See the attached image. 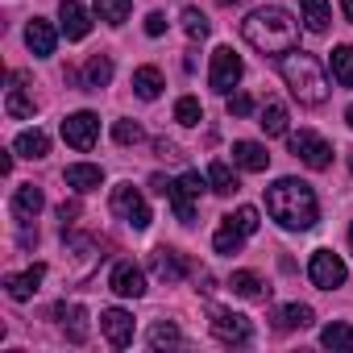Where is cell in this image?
Wrapping results in <instances>:
<instances>
[{
    "mask_svg": "<svg viewBox=\"0 0 353 353\" xmlns=\"http://www.w3.org/2000/svg\"><path fill=\"white\" fill-rule=\"evenodd\" d=\"M241 34L258 54H287L299 42V21L279 5H266V9H254L241 21Z\"/></svg>",
    "mask_w": 353,
    "mask_h": 353,
    "instance_id": "cell-1",
    "label": "cell"
},
{
    "mask_svg": "<svg viewBox=\"0 0 353 353\" xmlns=\"http://www.w3.org/2000/svg\"><path fill=\"white\" fill-rule=\"evenodd\" d=\"M266 212L291 229V233H303L316 225L320 216V204H316V192L303 183V179H279L274 188H266Z\"/></svg>",
    "mask_w": 353,
    "mask_h": 353,
    "instance_id": "cell-2",
    "label": "cell"
},
{
    "mask_svg": "<svg viewBox=\"0 0 353 353\" xmlns=\"http://www.w3.org/2000/svg\"><path fill=\"white\" fill-rule=\"evenodd\" d=\"M279 71H283V83L291 88V96H295L299 104L316 108V104L328 100L324 67H320L312 54H303V50H287V54H279Z\"/></svg>",
    "mask_w": 353,
    "mask_h": 353,
    "instance_id": "cell-3",
    "label": "cell"
},
{
    "mask_svg": "<svg viewBox=\"0 0 353 353\" xmlns=\"http://www.w3.org/2000/svg\"><path fill=\"white\" fill-rule=\"evenodd\" d=\"M204 188H208V179H200V170H188V174H179V179L170 183L166 200H170L179 225H196V200L204 196Z\"/></svg>",
    "mask_w": 353,
    "mask_h": 353,
    "instance_id": "cell-4",
    "label": "cell"
},
{
    "mask_svg": "<svg viewBox=\"0 0 353 353\" xmlns=\"http://www.w3.org/2000/svg\"><path fill=\"white\" fill-rule=\"evenodd\" d=\"M287 145H291V154H295L303 166H312V170H328V166H332V145H328L320 133H312V129L287 133Z\"/></svg>",
    "mask_w": 353,
    "mask_h": 353,
    "instance_id": "cell-5",
    "label": "cell"
},
{
    "mask_svg": "<svg viewBox=\"0 0 353 353\" xmlns=\"http://www.w3.org/2000/svg\"><path fill=\"white\" fill-rule=\"evenodd\" d=\"M112 216H121L125 225H133V229H150V204L141 200V192L133 188V183H121V188H112Z\"/></svg>",
    "mask_w": 353,
    "mask_h": 353,
    "instance_id": "cell-6",
    "label": "cell"
},
{
    "mask_svg": "<svg viewBox=\"0 0 353 353\" xmlns=\"http://www.w3.org/2000/svg\"><path fill=\"white\" fill-rule=\"evenodd\" d=\"M241 59L229 50V46H216L212 50V71H208V83H212V92H221V96H229L237 83H241Z\"/></svg>",
    "mask_w": 353,
    "mask_h": 353,
    "instance_id": "cell-7",
    "label": "cell"
},
{
    "mask_svg": "<svg viewBox=\"0 0 353 353\" xmlns=\"http://www.w3.org/2000/svg\"><path fill=\"white\" fill-rule=\"evenodd\" d=\"M307 279H312L320 291H332V287H341V283L349 279V270H345V262H341L332 250H316L312 262H307Z\"/></svg>",
    "mask_w": 353,
    "mask_h": 353,
    "instance_id": "cell-8",
    "label": "cell"
},
{
    "mask_svg": "<svg viewBox=\"0 0 353 353\" xmlns=\"http://www.w3.org/2000/svg\"><path fill=\"white\" fill-rule=\"evenodd\" d=\"M212 336H216L221 345H250V341H254V328H250V320H245L241 312L216 307V312H212Z\"/></svg>",
    "mask_w": 353,
    "mask_h": 353,
    "instance_id": "cell-9",
    "label": "cell"
},
{
    "mask_svg": "<svg viewBox=\"0 0 353 353\" xmlns=\"http://www.w3.org/2000/svg\"><path fill=\"white\" fill-rule=\"evenodd\" d=\"M63 137H67V145H75V150H92L96 137H100V117H96V112H71V117L63 121Z\"/></svg>",
    "mask_w": 353,
    "mask_h": 353,
    "instance_id": "cell-10",
    "label": "cell"
},
{
    "mask_svg": "<svg viewBox=\"0 0 353 353\" xmlns=\"http://www.w3.org/2000/svg\"><path fill=\"white\" fill-rule=\"evenodd\" d=\"M100 332L108 336L112 349H125V345H133V316L125 307H108V312H100Z\"/></svg>",
    "mask_w": 353,
    "mask_h": 353,
    "instance_id": "cell-11",
    "label": "cell"
},
{
    "mask_svg": "<svg viewBox=\"0 0 353 353\" xmlns=\"http://www.w3.org/2000/svg\"><path fill=\"white\" fill-rule=\"evenodd\" d=\"M42 279H46V266H42V262H34V266H30V270H21V274H5V291H9V299L26 303V299H34V295H38Z\"/></svg>",
    "mask_w": 353,
    "mask_h": 353,
    "instance_id": "cell-12",
    "label": "cell"
},
{
    "mask_svg": "<svg viewBox=\"0 0 353 353\" xmlns=\"http://www.w3.org/2000/svg\"><path fill=\"white\" fill-rule=\"evenodd\" d=\"M108 287H112L117 295H125V299H137V295H145V274H141V266H133V262H117Z\"/></svg>",
    "mask_w": 353,
    "mask_h": 353,
    "instance_id": "cell-13",
    "label": "cell"
},
{
    "mask_svg": "<svg viewBox=\"0 0 353 353\" xmlns=\"http://www.w3.org/2000/svg\"><path fill=\"white\" fill-rule=\"evenodd\" d=\"M150 266H154V274L162 279V283H183L188 279V262H183V254L179 250H154V258H150Z\"/></svg>",
    "mask_w": 353,
    "mask_h": 353,
    "instance_id": "cell-14",
    "label": "cell"
},
{
    "mask_svg": "<svg viewBox=\"0 0 353 353\" xmlns=\"http://www.w3.org/2000/svg\"><path fill=\"white\" fill-rule=\"evenodd\" d=\"M59 26H63V34H67L71 42L88 38V30H92V21H88V9L79 5V0H63V5H59Z\"/></svg>",
    "mask_w": 353,
    "mask_h": 353,
    "instance_id": "cell-15",
    "label": "cell"
},
{
    "mask_svg": "<svg viewBox=\"0 0 353 353\" xmlns=\"http://www.w3.org/2000/svg\"><path fill=\"white\" fill-rule=\"evenodd\" d=\"M54 42H59V34H54V26L50 21H42V17H34L30 26H26V46L38 54V59H46V54H54Z\"/></svg>",
    "mask_w": 353,
    "mask_h": 353,
    "instance_id": "cell-16",
    "label": "cell"
},
{
    "mask_svg": "<svg viewBox=\"0 0 353 353\" xmlns=\"http://www.w3.org/2000/svg\"><path fill=\"white\" fill-rule=\"evenodd\" d=\"M233 162H237L241 170H250V174H262V170L270 166V154H266V145H258V141H233Z\"/></svg>",
    "mask_w": 353,
    "mask_h": 353,
    "instance_id": "cell-17",
    "label": "cell"
},
{
    "mask_svg": "<svg viewBox=\"0 0 353 353\" xmlns=\"http://www.w3.org/2000/svg\"><path fill=\"white\" fill-rule=\"evenodd\" d=\"M63 179H67V188H75V192H96V188L104 183V170L92 166V162H75V166L63 170Z\"/></svg>",
    "mask_w": 353,
    "mask_h": 353,
    "instance_id": "cell-18",
    "label": "cell"
},
{
    "mask_svg": "<svg viewBox=\"0 0 353 353\" xmlns=\"http://www.w3.org/2000/svg\"><path fill=\"white\" fill-rule=\"evenodd\" d=\"M108 79H112V59L108 54H92L88 59V67H83V92H100V88H108Z\"/></svg>",
    "mask_w": 353,
    "mask_h": 353,
    "instance_id": "cell-19",
    "label": "cell"
},
{
    "mask_svg": "<svg viewBox=\"0 0 353 353\" xmlns=\"http://www.w3.org/2000/svg\"><path fill=\"white\" fill-rule=\"evenodd\" d=\"M54 316L67 324V336H71L75 345H83V341H88V312H83L79 303H59V307H54Z\"/></svg>",
    "mask_w": 353,
    "mask_h": 353,
    "instance_id": "cell-20",
    "label": "cell"
},
{
    "mask_svg": "<svg viewBox=\"0 0 353 353\" xmlns=\"http://www.w3.org/2000/svg\"><path fill=\"white\" fill-rule=\"evenodd\" d=\"M13 154H21V158H46L50 154V137L42 129H26V133H17Z\"/></svg>",
    "mask_w": 353,
    "mask_h": 353,
    "instance_id": "cell-21",
    "label": "cell"
},
{
    "mask_svg": "<svg viewBox=\"0 0 353 353\" xmlns=\"http://www.w3.org/2000/svg\"><path fill=\"white\" fill-rule=\"evenodd\" d=\"M42 204H46V200H42V192H38L34 183H21V188L13 192V212H17L21 221H34V216L42 212Z\"/></svg>",
    "mask_w": 353,
    "mask_h": 353,
    "instance_id": "cell-22",
    "label": "cell"
},
{
    "mask_svg": "<svg viewBox=\"0 0 353 353\" xmlns=\"http://www.w3.org/2000/svg\"><path fill=\"white\" fill-rule=\"evenodd\" d=\"M303 26L312 30V34H328V26H332V9H328V0H303Z\"/></svg>",
    "mask_w": 353,
    "mask_h": 353,
    "instance_id": "cell-23",
    "label": "cell"
},
{
    "mask_svg": "<svg viewBox=\"0 0 353 353\" xmlns=\"http://www.w3.org/2000/svg\"><path fill=\"white\" fill-rule=\"evenodd\" d=\"M133 92L141 100H158L162 96V71L158 67H137L133 71Z\"/></svg>",
    "mask_w": 353,
    "mask_h": 353,
    "instance_id": "cell-24",
    "label": "cell"
},
{
    "mask_svg": "<svg viewBox=\"0 0 353 353\" xmlns=\"http://www.w3.org/2000/svg\"><path fill=\"white\" fill-rule=\"evenodd\" d=\"M258 125L266 129V137H283L287 133V108L279 100H266L262 112H258Z\"/></svg>",
    "mask_w": 353,
    "mask_h": 353,
    "instance_id": "cell-25",
    "label": "cell"
},
{
    "mask_svg": "<svg viewBox=\"0 0 353 353\" xmlns=\"http://www.w3.org/2000/svg\"><path fill=\"white\" fill-rule=\"evenodd\" d=\"M208 188H212L216 196H233L241 183H237V174H233L229 162H212V166H208Z\"/></svg>",
    "mask_w": 353,
    "mask_h": 353,
    "instance_id": "cell-26",
    "label": "cell"
},
{
    "mask_svg": "<svg viewBox=\"0 0 353 353\" xmlns=\"http://www.w3.org/2000/svg\"><path fill=\"white\" fill-rule=\"evenodd\" d=\"M229 287H233V295H241V299H266V287H262V279H258L254 270H233Z\"/></svg>",
    "mask_w": 353,
    "mask_h": 353,
    "instance_id": "cell-27",
    "label": "cell"
},
{
    "mask_svg": "<svg viewBox=\"0 0 353 353\" xmlns=\"http://www.w3.org/2000/svg\"><path fill=\"white\" fill-rule=\"evenodd\" d=\"M274 320H279V328H307L316 320V312L307 303H287V307L274 312Z\"/></svg>",
    "mask_w": 353,
    "mask_h": 353,
    "instance_id": "cell-28",
    "label": "cell"
},
{
    "mask_svg": "<svg viewBox=\"0 0 353 353\" xmlns=\"http://www.w3.org/2000/svg\"><path fill=\"white\" fill-rule=\"evenodd\" d=\"M212 245H216V254H237V250L245 245V233H241V229H237V225H233V221L225 216V225L216 229V237H212Z\"/></svg>",
    "mask_w": 353,
    "mask_h": 353,
    "instance_id": "cell-29",
    "label": "cell"
},
{
    "mask_svg": "<svg viewBox=\"0 0 353 353\" xmlns=\"http://www.w3.org/2000/svg\"><path fill=\"white\" fill-rule=\"evenodd\" d=\"M320 345L324 349H336V353H353V328L349 324H328L320 332Z\"/></svg>",
    "mask_w": 353,
    "mask_h": 353,
    "instance_id": "cell-30",
    "label": "cell"
},
{
    "mask_svg": "<svg viewBox=\"0 0 353 353\" xmlns=\"http://www.w3.org/2000/svg\"><path fill=\"white\" fill-rule=\"evenodd\" d=\"M328 63H332V79L341 88H353V46H336Z\"/></svg>",
    "mask_w": 353,
    "mask_h": 353,
    "instance_id": "cell-31",
    "label": "cell"
},
{
    "mask_svg": "<svg viewBox=\"0 0 353 353\" xmlns=\"http://www.w3.org/2000/svg\"><path fill=\"white\" fill-rule=\"evenodd\" d=\"M5 112H9L13 121H30V117L38 112V104H34L21 88H9V96H5Z\"/></svg>",
    "mask_w": 353,
    "mask_h": 353,
    "instance_id": "cell-32",
    "label": "cell"
},
{
    "mask_svg": "<svg viewBox=\"0 0 353 353\" xmlns=\"http://www.w3.org/2000/svg\"><path fill=\"white\" fill-rule=\"evenodd\" d=\"M129 9H133V0H96V17L108 26H125Z\"/></svg>",
    "mask_w": 353,
    "mask_h": 353,
    "instance_id": "cell-33",
    "label": "cell"
},
{
    "mask_svg": "<svg viewBox=\"0 0 353 353\" xmlns=\"http://www.w3.org/2000/svg\"><path fill=\"white\" fill-rule=\"evenodd\" d=\"M179 341H183V332L174 328L170 320H158V324L150 328V345H154V349H170V345H179Z\"/></svg>",
    "mask_w": 353,
    "mask_h": 353,
    "instance_id": "cell-34",
    "label": "cell"
},
{
    "mask_svg": "<svg viewBox=\"0 0 353 353\" xmlns=\"http://www.w3.org/2000/svg\"><path fill=\"white\" fill-rule=\"evenodd\" d=\"M183 30H188V38H192V42H204V38L212 34L208 17H204L200 9H183Z\"/></svg>",
    "mask_w": 353,
    "mask_h": 353,
    "instance_id": "cell-35",
    "label": "cell"
},
{
    "mask_svg": "<svg viewBox=\"0 0 353 353\" xmlns=\"http://www.w3.org/2000/svg\"><path fill=\"white\" fill-rule=\"evenodd\" d=\"M174 121H179V125H188V129H192V125H200V121H204V108H200V100H196V96H183L179 104H174Z\"/></svg>",
    "mask_w": 353,
    "mask_h": 353,
    "instance_id": "cell-36",
    "label": "cell"
},
{
    "mask_svg": "<svg viewBox=\"0 0 353 353\" xmlns=\"http://www.w3.org/2000/svg\"><path fill=\"white\" fill-rule=\"evenodd\" d=\"M229 221H233V225H237L245 237H254V233H258V225H262V221H258V208H250V204H245V208H237Z\"/></svg>",
    "mask_w": 353,
    "mask_h": 353,
    "instance_id": "cell-37",
    "label": "cell"
},
{
    "mask_svg": "<svg viewBox=\"0 0 353 353\" xmlns=\"http://www.w3.org/2000/svg\"><path fill=\"white\" fill-rule=\"evenodd\" d=\"M112 137H117L121 145H137V141H141V125H137V121H117V125H112Z\"/></svg>",
    "mask_w": 353,
    "mask_h": 353,
    "instance_id": "cell-38",
    "label": "cell"
},
{
    "mask_svg": "<svg viewBox=\"0 0 353 353\" xmlns=\"http://www.w3.org/2000/svg\"><path fill=\"white\" fill-rule=\"evenodd\" d=\"M229 112H233V117H250V112H254V100H250L245 92H237V96H229Z\"/></svg>",
    "mask_w": 353,
    "mask_h": 353,
    "instance_id": "cell-39",
    "label": "cell"
},
{
    "mask_svg": "<svg viewBox=\"0 0 353 353\" xmlns=\"http://www.w3.org/2000/svg\"><path fill=\"white\" fill-rule=\"evenodd\" d=\"M145 34H150V38H162V34H166V17H162V13H150V17H145Z\"/></svg>",
    "mask_w": 353,
    "mask_h": 353,
    "instance_id": "cell-40",
    "label": "cell"
},
{
    "mask_svg": "<svg viewBox=\"0 0 353 353\" xmlns=\"http://www.w3.org/2000/svg\"><path fill=\"white\" fill-rule=\"evenodd\" d=\"M75 216H79V204H75V200H71V204L63 200V204H59V221L67 225V221H75Z\"/></svg>",
    "mask_w": 353,
    "mask_h": 353,
    "instance_id": "cell-41",
    "label": "cell"
},
{
    "mask_svg": "<svg viewBox=\"0 0 353 353\" xmlns=\"http://www.w3.org/2000/svg\"><path fill=\"white\" fill-rule=\"evenodd\" d=\"M17 241H21V250H34V245H38V229H30V225H26Z\"/></svg>",
    "mask_w": 353,
    "mask_h": 353,
    "instance_id": "cell-42",
    "label": "cell"
},
{
    "mask_svg": "<svg viewBox=\"0 0 353 353\" xmlns=\"http://www.w3.org/2000/svg\"><path fill=\"white\" fill-rule=\"evenodd\" d=\"M150 188H154L158 196H170V179H162V174H154V179H150Z\"/></svg>",
    "mask_w": 353,
    "mask_h": 353,
    "instance_id": "cell-43",
    "label": "cell"
},
{
    "mask_svg": "<svg viewBox=\"0 0 353 353\" xmlns=\"http://www.w3.org/2000/svg\"><path fill=\"white\" fill-rule=\"evenodd\" d=\"M341 13H345V21L353 26V0H341Z\"/></svg>",
    "mask_w": 353,
    "mask_h": 353,
    "instance_id": "cell-44",
    "label": "cell"
},
{
    "mask_svg": "<svg viewBox=\"0 0 353 353\" xmlns=\"http://www.w3.org/2000/svg\"><path fill=\"white\" fill-rule=\"evenodd\" d=\"M345 121H349V129H353V104H349V108H345Z\"/></svg>",
    "mask_w": 353,
    "mask_h": 353,
    "instance_id": "cell-45",
    "label": "cell"
},
{
    "mask_svg": "<svg viewBox=\"0 0 353 353\" xmlns=\"http://www.w3.org/2000/svg\"><path fill=\"white\" fill-rule=\"evenodd\" d=\"M216 5H225V9H229V5H237V0H216Z\"/></svg>",
    "mask_w": 353,
    "mask_h": 353,
    "instance_id": "cell-46",
    "label": "cell"
},
{
    "mask_svg": "<svg viewBox=\"0 0 353 353\" xmlns=\"http://www.w3.org/2000/svg\"><path fill=\"white\" fill-rule=\"evenodd\" d=\"M349 245H353V225H349Z\"/></svg>",
    "mask_w": 353,
    "mask_h": 353,
    "instance_id": "cell-47",
    "label": "cell"
},
{
    "mask_svg": "<svg viewBox=\"0 0 353 353\" xmlns=\"http://www.w3.org/2000/svg\"><path fill=\"white\" fill-rule=\"evenodd\" d=\"M349 170H353V154H349Z\"/></svg>",
    "mask_w": 353,
    "mask_h": 353,
    "instance_id": "cell-48",
    "label": "cell"
}]
</instances>
